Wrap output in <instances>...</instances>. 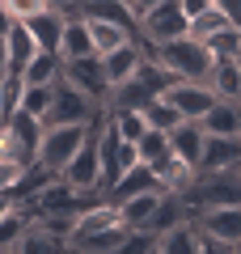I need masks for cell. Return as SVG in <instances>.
Returning <instances> with one entry per match:
<instances>
[{
  "instance_id": "obj_26",
  "label": "cell",
  "mask_w": 241,
  "mask_h": 254,
  "mask_svg": "<svg viewBox=\"0 0 241 254\" xmlns=\"http://www.w3.org/2000/svg\"><path fill=\"white\" fill-rule=\"evenodd\" d=\"M110 119H115L119 136H123V140H131V144H135V140L144 136V127H148V123H144V115H140V110H110Z\"/></svg>"
},
{
  "instance_id": "obj_28",
  "label": "cell",
  "mask_w": 241,
  "mask_h": 254,
  "mask_svg": "<svg viewBox=\"0 0 241 254\" xmlns=\"http://www.w3.org/2000/svg\"><path fill=\"white\" fill-rule=\"evenodd\" d=\"M17 174H21V165H17V161H9V157H0V190H9L13 182H17Z\"/></svg>"
},
{
  "instance_id": "obj_21",
  "label": "cell",
  "mask_w": 241,
  "mask_h": 254,
  "mask_svg": "<svg viewBox=\"0 0 241 254\" xmlns=\"http://www.w3.org/2000/svg\"><path fill=\"white\" fill-rule=\"evenodd\" d=\"M26 229H30V212L17 203V208H13L9 216L0 220V254L21 250V237H26Z\"/></svg>"
},
{
  "instance_id": "obj_15",
  "label": "cell",
  "mask_w": 241,
  "mask_h": 254,
  "mask_svg": "<svg viewBox=\"0 0 241 254\" xmlns=\"http://www.w3.org/2000/svg\"><path fill=\"white\" fill-rule=\"evenodd\" d=\"M207 136H237V123H241V102H229V98H216L212 106L199 115Z\"/></svg>"
},
{
  "instance_id": "obj_1",
  "label": "cell",
  "mask_w": 241,
  "mask_h": 254,
  "mask_svg": "<svg viewBox=\"0 0 241 254\" xmlns=\"http://www.w3.org/2000/svg\"><path fill=\"white\" fill-rule=\"evenodd\" d=\"M152 60H157L174 81H203L207 85V72H212V51H207V43H199V38H190V34H178V38H170V43H157L152 47Z\"/></svg>"
},
{
  "instance_id": "obj_19",
  "label": "cell",
  "mask_w": 241,
  "mask_h": 254,
  "mask_svg": "<svg viewBox=\"0 0 241 254\" xmlns=\"http://www.w3.org/2000/svg\"><path fill=\"white\" fill-rule=\"evenodd\" d=\"M4 51H9V72H21L30 60H34V51H38V43L30 38V30L21 26V21H13L9 26V34H4Z\"/></svg>"
},
{
  "instance_id": "obj_4",
  "label": "cell",
  "mask_w": 241,
  "mask_h": 254,
  "mask_svg": "<svg viewBox=\"0 0 241 254\" xmlns=\"http://www.w3.org/2000/svg\"><path fill=\"white\" fill-rule=\"evenodd\" d=\"M85 131H89V123H43L38 165H47L51 174H60L63 161H68V157L76 153V144L85 140Z\"/></svg>"
},
{
  "instance_id": "obj_35",
  "label": "cell",
  "mask_w": 241,
  "mask_h": 254,
  "mask_svg": "<svg viewBox=\"0 0 241 254\" xmlns=\"http://www.w3.org/2000/svg\"><path fill=\"white\" fill-rule=\"evenodd\" d=\"M9 72V51H4V38H0V76Z\"/></svg>"
},
{
  "instance_id": "obj_14",
  "label": "cell",
  "mask_w": 241,
  "mask_h": 254,
  "mask_svg": "<svg viewBox=\"0 0 241 254\" xmlns=\"http://www.w3.org/2000/svg\"><path fill=\"white\" fill-rule=\"evenodd\" d=\"M63 13H55V9H43V13H34V17H26L21 26L30 30V38L38 43V51H55L60 55V34H63Z\"/></svg>"
},
{
  "instance_id": "obj_18",
  "label": "cell",
  "mask_w": 241,
  "mask_h": 254,
  "mask_svg": "<svg viewBox=\"0 0 241 254\" xmlns=\"http://www.w3.org/2000/svg\"><path fill=\"white\" fill-rule=\"evenodd\" d=\"M152 187H161L157 174H152L144 161H135V165H127V170L115 178V187H110V199H127V195H140V190H152Z\"/></svg>"
},
{
  "instance_id": "obj_39",
  "label": "cell",
  "mask_w": 241,
  "mask_h": 254,
  "mask_svg": "<svg viewBox=\"0 0 241 254\" xmlns=\"http://www.w3.org/2000/svg\"><path fill=\"white\" fill-rule=\"evenodd\" d=\"M237 102H241V98H237Z\"/></svg>"
},
{
  "instance_id": "obj_9",
  "label": "cell",
  "mask_w": 241,
  "mask_h": 254,
  "mask_svg": "<svg viewBox=\"0 0 241 254\" xmlns=\"http://www.w3.org/2000/svg\"><path fill=\"white\" fill-rule=\"evenodd\" d=\"M161 98L170 102L182 119H199V115L216 102V93L207 89L203 81H174V85H165V93H161Z\"/></svg>"
},
{
  "instance_id": "obj_11",
  "label": "cell",
  "mask_w": 241,
  "mask_h": 254,
  "mask_svg": "<svg viewBox=\"0 0 241 254\" xmlns=\"http://www.w3.org/2000/svg\"><path fill=\"white\" fill-rule=\"evenodd\" d=\"M241 161V136H203L199 170H233Z\"/></svg>"
},
{
  "instance_id": "obj_34",
  "label": "cell",
  "mask_w": 241,
  "mask_h": 254,
  "mask_svg": "<svg viewBox=\"0 0 241 254\" xmlns=\"http://www.w3.org/2000/svg\"><path fill=\"white\" fill-rule=\"evenodd\" d=\"M127 4H131V9H135V17H140V13H144V9H152L157 0H127Z\"/></svg>"
},
{
  "instance_id": "obj_5",
  "label": "cell",
  "mask_w": 241,
  "mask_h": 254,
  "mask_svg": "<svg viewBox=\"0 0 241 254\" xmlns=\"http://www.w3.org/2000/svg\"><path fill=\"white\" fill-rule=\"evenodd\" d=\"M186 34V13H182L178 0H157L152 9L140 13V34H135V43H170V38Z\"/></svg>"
},
{
  "instance_id": "obj_38",
  "label": "cell",
  "mask_w": 241,
  "mask_h": 254,
  "mask_svg": "<svg viewBox=\"0 0 241 254\" xmlns=\"http://www.w3.org/2000/svg\"><path fill=\"white\" fill-rule=\"evenodd\" d=\"M0 123H4V119H0Z\"/></svg>"
},
{
  "instance_id": "obj_27",
  "label": "cell",
  "mask_w": 241,
  "mask_h": 254,
  "mask_svg": "<svg viewBox=\"0 0 241 254\" xmlns=\"http://www.w3.org/2000/svg\"><path fill=\"white\" fill-rule=\"evenodd\" d=\"M0 4L13 13V21H26V17H34V13L47 9V0H0Z\"/></svg>"
},
{
  "instance_id": "obj_10",
  "label": "cell",
  "mask_w": 241,
  "mask_h": 254,
  "mask_svg": "<svg viewBox=\"0 0 241 254\" xmlns=\"http://www.w3.org/2000/svg\"><path fill=\"white\" fill-rule=\"evenodd\" d=\"M76 13L80 17H93V21H110V26L127 30V34H140V17L127 0H76Z\"/></svg>"
},
{
  "instance_id": "obj_36",
  "label": "cell",
  "mask_w": 241,
  "mask_h": 254,
  "mask_svg": "<svg viewBox=\"0 0 241 254\" xmlns=\"http://www.w3.org/2000/svg\"><path fill=\"white\" fill-rule=\"evenodd\" d=\"M237 136H241V123H237Z\"/></svg>"
},
{
  "instance_id": "obj_17",
  "label": "cell",
  "mask_w": 241,
  "mask_h": 254,
  "mask_svg": "<svg viewBox=\"0 0 241 254\" xmlns=\"http://www.w3.org/2000/svg\"><path fill=\"white\" fill-rule=\"evenodd\" d=\"M80 55H93V38H89V21L72 13L60 34V60H80Z\"/></svg>"
},
{
  "instance_id": "obj_20",
  "label": "cell",
  "mask_w": 241,
  "mask_h": 254,
  "mask_svg": "<svg viewBox=\"0 0 241 254\" xmlns=\"http://www.w3.org/2000/svg\"><path fill=\"white\" fill-rule=\"evenodd\" d=\"M60 68H63V60L55 51H34V60L21 68V81L26 85H51V81H60Z\"/></svg>"
},
{
  "instance_id": "obj_12",
  "label": "cell",
  "mask_w": 241,
  "mask_h": 254,
  "mask_svg": "<svg viewBox=\"0 0 241 254\" xmlns=\"http://www.w3.org/2000/svg\"><path fill=\"white\" fill-rule=\"evenodd\" d=\"M203 123L199 119H182L178 127L170 131V148H174V157H182V161L190 165V170H199V153H203Z\"/></svg>"
},
{
  "instance_id": "obj_6",
  "label": "cell",
  "mask_w": 241,
  "mask_h": 254,
  "mask_svg": "<svg viewBox=\"0 0 241 254\" xmlns=\"http://www.w3.org/2000/svg\"><path fill=\"white\" fill-rule=\"evenodd\" d=\"M60 178L72 182V187H102V161H98V131H93V123L85 131V140L76 144V153L63 161Z\"/></svg>"
},
{
  "instance_id": "obj_31",
  "label": "cell",
  "mask_w": 241,
  "mask_h": 254,
  "mask_svg": "<svg viewBox=\"0 0 241 254\" xmlns=\"http://www.w3.org/2000/svg\"><path fill=\"white\" fill-rule=\"evenodd\" d=\"M47 9H55V13H63V17H72V13H76V0H47Z\"/></svg>"
},
{
  "instance_id": "obj_25",
  "label": "cell",
  "mask_w": 241,
  "mask_h": 254,
  "mask_svg": "<svg viewBox=\"0 0 241 254\" xmlns=\"http://www.w3.org/2000/svg\"><path fill=\"white\" fill-rule=\"evenodd\" d=\"M51 89H55V81H51V85H26V89H21V106H17V110L43 119L47 106H51Z\"/></svg>"
},
{
  "instance_id": "obj_24",
  "label": "cell",
  "mask_w": 241,
  "mask_h": 254,
  "mask_svg": "<svg viewBox=\"0 0 241 254\" xmlns=\"http://www.w3.org/2000/svg\"><path fill=\"white\" fill-rule=\"evenodd\" d=\"M21 89H26L21 72H4L0 76V119H9L13 110L21 106Z\"/></svg>"
},
{
  "instance_id": "obj_13",
  "label": "cell",
  "mask_w": 241,
  "mask_h": 254,
  "mask_svg": "<svg viewBox=\"0 0 241 254\" xmlns=\"http://www.w3.org/2000/svg\"><path fill=\"white\" fill-rule=\"evenodd\" d=\"M207 89L216 98H241V60L237 55H224V60H212V72H207Z\"/></svg>"
},
{
  "instance_id": "obj_8",
  "label": "cell",
  "mask_w": 241,
  "mask_h": 254,
  "mask_svg": "<svg viewBox=\"0 0 241 254\" xmlns=\"http://www.w3.org/2000/svg\"><path fill=\"white\" fill-rule=\"evenodd\" d=\"M144 55H152V43H135V38H127V43H119L115 51H106L102 55V72H106V81H110V89L115 85H123L127 76L140 68V60Z\"/></svg>"
},
{
  "instance_id": "obj_22",
  "label": "cell",
  "mask_w": 241,
  "mask_h": 254,
  "mask_svg": "<svg viewBox=\"0 0 241 254\" xmlns=\"http://www.w3.org/2000/svg\"><path fill=\"white\" fill-rule=\"evenodd\" d=\"M135 153H140L144 165L161 161V157L170 153V131H161V127H144V136L135 140Z\"/></svg>"
},
{
  "instance_id": "obj_30",
  "label": "cell",
  "mask_w": 241,
  "mask_h": 254,
  "mask_svg": "<svg viewBox=\"0 0 241 254\" xmlns=\"http://www.w3.org/2000/svg\"><path fill=\"white\" fill-rule=\"evenodd\" d=\"M178 4H182V13H186V21H190V17H199V13H203L212 0H178Z\"/></svg>"
},
{
  "instance_id": "obj_3",
  "label": "cell",
  "mask_w": 241,
  "mask_h": 254,
  "mask_svg": "<svg viewBox=\"0 0 241 254\" xmlns=\"http://www.w3.org/2000/svg\"><path fill=\"white\" fill-rule=\"evenodd\" d=\"M98 110H106V106H98L89 93H80L72 81H63V76H60L55 89H51V106H47L43 123H93Z\"/></svg>"
},
{
  "instance_id": "obj_2",
  "label": "cell",
  "mask_w": 241,
  "mask_h": 254,
  "mask_svg": "<svg viewBox=\"0 0 241 254\" xmlns=\"http://www.w3.org/2000/svg\"><path fill=\"white\" fill-rule=\"evenodd\" d=\"M199 250H241V203H216L195 216Z\"/></svg>"
},
{
  "instance_id": "obj_33",
  "label": "cell",
  "mask_w": 241,
  "mask_h": 254,
  "mask_svg": "<svg viewBox=\"0 0 241 254\" xmlns=\"http://www.w3.org/2000/svg\"><path fill=\"white\" fill-rule=\"evenodd\" d=\"M9 26H13V13H9V9H4V4H0V38L9 34Z\"/></svg>"
},
{
  "instance_id": "obj_16",
  "label": "cell",
  "mask_w": 241,
  "mask_h": 254,
  "mask_svg": "<svg viewBox=\"0 0 241 254\" xmlns=\"http://www.w3.org/2000/svg\"><path fill=\"white\" fill-rule=\"evenodd\" d=\"M161 190L165 187H152V190H140V195H127V199H115L127 229H144L152 220V212H157V203H161Z\"/></svg>"
},
{
  "instance_id": "obj_32",
  "label": "cell",
  "mask_w": 241,
  "mask_h": 254,
  "mask_svg": "<svg viewBox=\"0 0 241 254\" xmlns=\"http://www.w3.org/2000/svg\"><path fill=\"white\" fill-rule=\"evenodd\" d=\"M13 208H17V199H13L9 190H0V220L9 216V212H13Z\"/></svg>"
},
{
  "instance_id": "obj_29",
  "label": "cell",
  "mask_w": 241,
  "mask_h": 254,
  "mask_svg": "<svg viewBox=\"0 0 241 254\" xmlns=\"http://www.w3.org/2000/svg\"><path fill=\"white\" fill-rule=\"evenodd\" d=\"M212 4L233 21V26H241V0H212Z\"/></svg>"
},
{
  "instance_id": "obj_37",
  "label": "cell",
  "mask_w": 241,
  "mask_h": 254,
  "mask_svg": "<svg viewBox=\"0 0 241 254\" xmlns=\"http://www.w3.org/2000/svg\"><path fill=\"white\" fill-rule=\"evenodd\" d=\"M237 174H241V161H237Z\"/></svg>"
},
{
  "instance_id": "obj_23",
  "label": "cell",
  "mask_w": 241,
  "mask_h": 254,
  "mask_svg": "<svg viewBox=\"0 0 241 254\" xmlns=\"http://www.w3.org/2000/svg\"><path fill=\"white\" fill-rule=\"evenodd\" d=\"M89 21V38H93V55H106V51H115L119 43H127V30H119V26H110V21H93V17H85Z\"/></svg>"
},
{
  "instance_id": "obj_7",
  "label": "cell",
  "mask_w": 241,
  "mask_h": 254,
  "mask_svg": "<svg viewBox=\"0 0 241 254\" xmlns=\"http://www.w3.org/2000/svg\"><path fill=\"white\" fill-rule=\"evenodd\" d=\"M60 76H63V81H72L80 93H89V98L98 102V106H106V98H110V81H106V72H102V55H80V60H63Z\"/></svg>"
}]
</instances>
